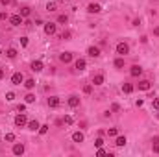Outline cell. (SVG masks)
Returning <instances> with one entry per match:
<instances>
[{"label": "cell", "instance_id": "cell-4", "mask_svg": "<svg viewBox=\"0 0 159 157\" xmlns=\"http://www.w3.org/2000/svg\"><path fill=\"white\" fill-rule=\"evenodd\" d=\"M24 124H26V115H24V113H21V115H17V116H15V126L22 128Z\"/></svg>", "mask_w": 159, "mask_h": 157}, {"label": "cell", "instance_id": "cell-40", "mask_svg": "<svg viewBox=\"0 0 159 157\" xmlns=\"http://www.w3.org/2000/svg\"><path fill=\"white\" fill-rule=\"evenodd\" d=\"M111 109H113V111H118L120 107H118V104H113V105H111Z\"/></svg>", "mask_w": 159, "mask_h": 157}, {"label": "cell", "instance_id": "cell-38", "mask_svg": "<svg viewBox=\"0 0 159 157\" xmlns=\"http://www.w3.org/2000/svg\"><path fill=\"white\" fill-rule=\"evenodd\" d=\"M154 152L159 154V142H154Z\"/></svg>", "mask_w": 159, "mask_h": 157}, {"label": "cell", "instance_id": "cell-44", "mask_svg": "<svg viewBox=\"0 0 159 157\" xmlns=\"http://www.w3.org/2000/svg\"><path fill=\"white\" fill-rule=\"evenodd\" d=\"M0 56H2V50H0Z\"/></svg>", "mask_w": 159, "mask_h": 157}, {"label": "cell", "instance_id": "cell-39", "mask_svg": "<svg viewBox=\"0 0 159 157\" xmlns=\"http://www.w3.org/2000/svg\"><path fill=\"white\" fill-rule=\"evenodd\" d=\"M154 109H159V98L154 100Z\"/></svg>", "mask_w": 159, "mask_h": 157}, {"label": "cell", "instance_id": "cell-26", "mask_svg": "<svg viewBox=\"0 0 159 157\" xmlns=\"http://www.w3.org/2000/svg\"><path fill=\"white\" fill-rule=\"evenodd\" d=\"M67 15H59V17H57V22H59V24H67Z\"/></svg>", "mask_w": 159, "mask_h": 157}, {"label": "cell", "instance_id": "cell-36", "mask_svg": "<svg viewBox=\"0 0 159 157\" xmlns=\"http://www.w3.org/2000/svg\"><path fill=\"white\" fill-rule=\"evenodd\" d=\"M21 45H22V46H28V39H26V37H21Z\"/></svg>", "mask_w": 159, "mask_h": 157}, {"label": "cell", "instance_id": "cell-29", "mask_svg": "<svg viewBox=\"0 0 159 157\" xmlns=\"http://www.w3.org/2000/svg\"><path fill=\"white\" fill-rule=\"evenodd\" d=\"M117 128H111V129H107V135H109V137H117Z\"/></svg>", "mask_w": 159, "mask_h": 157}, {"label": "cell", "instance_id": "cell-14", "mask_svg": "<svg viewBox=\"0 0 159 157\" xmlns=\"http://www.w3.org/2000/svg\"><path fill=\"white\" fill-rule=\"evenodd\" d=\"M69 105H71V107H78L80 105V98L78 96H71L69 98Z\"/></svg>", "mask_w": 159, "mask_h": 157}, {"label": "cell", "instance_id": "cell-20", "mask_svg": "<svg viewBox=\"0 0 159 157\" xmlns=\"http://www.w3.org/2000/svg\"><path fill=\"white\" fill-rule=\"evenodd\" d=\"M115 144H117L118 148H122L124 144H126V137H117V140H115Z\"/></svg>", "mask_w": 159, "mask_h": 157}, {"label": "cell", "instance_id": "cell-10", "mask_svg": "<svg viewBox=\"0 0 159 157\" xmlns=\"http://www.w3.org/2000/svg\"><path fill=\"white\" fill-rule=\"evenodd\" d=\"M150 87H152V83H150L148 80H142V81H139V89H141V91H148Z\"/></svg>", "mask_w": 159, "mask_h": 157}, {"label": "cell", "instance_id": "cell-41", "mask_svg": "<svg viewBox=\"0 0 159 157\" xmlns=\"http://www.w3.org/2000/svg\"><path fill=\"white\" fill-rule=\"evenodd\" d=\"M9 2H11V0H0V4H2V6H7Z\"/></svg>", "mask_w": 159, "mask_h": 157}, {"label": "cell", "instance_id": "cell-22", "mask_svg": "<svg viewBox=\"0 0 159 157\" xmlns=\"http://www.w3.org/2000/svg\"><path fill=\"white\" fill-rule=\"evenodd\" d=\"M24 100H26V104H33V102H35V96L30 92V94H26V96H24Z\"/></svg>", "mask_w": 159, "mask_h": 157}, {"label": "cell", "instance_id": "cell-24", "mask_svg": "<svg viewBox=\"0 0 159 157\" xmlns=\"http://www.w3.org/2000/svg\"><path fill=\"white\" fill-rule=\"evenodd\" d=\"M115 67H117V69H122V67H124V59H122V57H117V59H115Z\"/></svg>", "mask_w": 159, "mask_h": 157}, {"label": "cell", "instance_id": "cell-17", "mask_svg": "<svg viewBox=\"0 0 159 157\" xmlns=\"http://www.w3.org/2000/svg\"><path fill=\"white\" fill-rule=\"evenodd\" d=\"M72 140H74V142H83V133H81V131H76L74 135H72Z\"/></svg>", "mask_w": 159, "mask_h": 157}, {"label": "cell", "instance_id": "cell-30", "mask_svg": "<svg viewBox=\"0 0 159 157\" xmlns=\"http://www.w3.org/2000/svg\"><path fill=\"white\" fill-rule=\"evenodd\" d=\"M6 140H7V142H13V140H15V135H13V133H6Z\"/></svg>", "mask_w": 159, "mask_h": 157}, {"label": "cell", "instance_id": "cell-5", "mask_svg": "<svg viewBox=\"0 0 159 157\" xmlns=\"http://www.w3.org/2000/svg\"><path fill=\"white\" fill-rule=\"evenodd\" d=\"M130 74H131L133 78H139V76L142 74V69H141L139 65H133V67H131V70H130Z\"/></svg>", "mask_w": 159, "mask_h": 157}, {"label": "cell", "instance_id": "cell-35", "mask_svg": "<svg viewBox=\"0 0 159 157\" xmlns=\"http://www.w3.org/2000/svg\"><path fill=\"white\" fill-rule=\"evenodd\" d=\"M65 124H69V126L72 124V116H71V115H67V116H65Z\"/></svg>", "mask_w": 159, "mask_h": 157}, {"label": "cell", "instance_id": "cell-18", "mask_svg": "<svg viewBox=\"0 0 159 157\" xmlns=\"http://www.w3.org/2000/svg\"><path fill=\"white\" fill-rule=\"evenodd\" d=\"M122 91L126 92V94L133 92V85H131V83H124V85H122Z\"/></svg>", "mask_w": 159, "mask_h": 157}, {"label": "cell", "instance_id": "cell-1", "mask_svg": "<svg viewBox=\"0 0 159 157\" xmlns=\"http://www.w3.org/2000/svg\"><path fill=\"white\" fill-rule=\"evenodd\" d=\"M128 52H130V46H128L126 43H118L117 45V54L118 56H126Z\"/></svg>", "mask_w": 159, "mask_h": 157}, {"label": "cell", "instance_id": "cell-9", "mask_svg": "<svg viewBox=\"0 0 159 157\" xmlns=\"http://www.w3.org/2000/svg\"><path fill=\"white\" fill-rule=\"evenodd\" d=\"M87 54H89L91 57H98V56H100V48H98V46H89Z\"/></svg>", "mask_w": 159, "mask_h": 157}, {"label": "cell", "instance_id": "cell-32", "mask_svg": "<svg viewBox=\"0 0 159 157\" xmlns=\"http://www.w3.org/2000/svg\"><path fill=\"white\" fill-rule=\"evenodd\" d=\"M91 91H92L91 85H85V87H83V92H85V94H91Z\"/></svg>", "mask_w": 159, "mask_h": 157}, {"label": "cell", "instance_id": "cell-25", "mask_svg": "<svg viewBox=\"0 0 159 157\" xmlns=\"http://www.w3.org/2000/svg\"><path fill=\"white\" fill-rule=\"evenodd\" d=\"M19 15H22V17H28V15H30V7L24 6V7L21 9V13H19Z\"/></svg>", "mask_w": 159, "mask_h": 157}, {"label": "cell", "instance_id": "cell-43", "mask_svg": "<svg viewBox=\"0 0 159 157\" xmlns=\"http://www.w3.org/2000/svg\"><path fill=\"white\" fill-rule=\"evenodd\" d=\"M154 33H156V35H159V28H156V30H154Z\"/></svg>", "mask_w": 159, "mask_h": 157}, {"label": "cell", "instance_id": "cell-12", "mask_svg": "<svg viewBox=\"0 0 159 157\" xmlns=\"http://www.w3.org/2000/svg\"><path fill=\"white\" fill-rule=\"evenodd\" d=\"M59 105V98L57 96H50L48 98V107H57Z\"/></svg>", "mask_w": 159, "mask_h": 157}, {"label": "cell", "instance_id": "cell-13", "mask_svg": "<svg viewBox=\"0 0 159 157\" xmlns=\"http://www.w3.org/2000/svg\"><path fill=\"white\" fill-rule=\"evenodd\" d=\"M32 70L33 72H41L43 70V61H33L32 63Z\"/></svg>", "mask_w": 159, "mask_h": 157}, {"label": "cell", "instance_id": "cell-33", "mask_svg": "<svg viewBox=\"0 0 159 157\" xmlns=\"http://www.w3.org/2000/svg\"><path fill=\"white\" fill-rule=\"evenodd\" d=\"M6 100H9V102L15 100V92H7V94H6Z\"/></svg>", "mask_w": 159, "mask_h": 157}, {"label": "cell", "instance_id": "cell-21", "mask_svg": "<svg viewBox=\"0 0 159 157\" xmlns=\"http://www.w3.org/2000/svg\"><path fill=\"white\" fill-rule=\"evenodd\" d=\"M28 128L32 129V131H35V129H39V122H37V120H32V122H28Z\"/></svg>", "mask_w": 159, "mask_h": 157}, {"label": "cell", "instance_id": "cell-34", "mask_svg": "<svg viewBox=\"0 0 159 157\" xmlns=\"http://www.w3.org/2000/svg\"><path fill=\"white\" fill-rule=\"evenodd\" d=\"M61 39H71V31H63V33H61Z\"/></svg>", "mask_w": 159, "mask_h": 157}, {"label": "cell", "instance_id": "cell-27", "mask_svg": "<svg viewBox=\"0 0 159 157\" xmlns=\"http://www.w3.org/2000/svg\"><path fill=\"white\" fill-rule=\"evenodd\" d=\"M26 89H33V87H35V81H33V80H26Z\"/></svg>", "mask_w": 159, "mask_h": 157}, {"label": "cell", "instance_id": "cell-19", "mask_svg": "<svg viewBox=\"0 0 159 157\" xmlns=\"http://www.w3.org/2000/svg\"><path fill=\"white\" fill-rule=\"evenodd\" d=\"M6 56L9 57V59H15V57H17V50H15V48H9V50L6 52Z\"/></svg>", "mask_w": 159, "mask_h": 157}, {"label": "cell", "instance_id": "cell-2", "mask_svg": "<svg viewBox=\"0 0 159 157\" xmlns=\"http://www.w3.org/2000/svg\"><path fill=\"white\" fill-rule=\"evenodd\" d=\"M22 80H24V76H22L21 72H15L13 76H11V83H13V85H21Z\"/></svg>", "mask_w": 159, "mask_h": 157}, {"label": "cell", "instance_id": "cell-7", "mask_svg": "<svg viewBox=\"0 0 159 157\" xmlns=\"http://www.w3.org/2000/svg\"><path fill=\"white\" fill-rule=\"evenodd\" d=\"M87 11H89V13H100V11H102V7H100V4H89V6H87Z\"/></svg>", "mask_w": 159, "mask_h": 157}, {"label": "cell", "instance_id": "cell-8", "mask_svg": "<svg viewBox=\"0 0 159 157\" xmlns=\"http://www.w3.org/2000/svg\"><path fill=\"white\" fill-rule=\"evenodd\" d=\"M59 61H61V63H71V61H72V54H71V52H63V54L59 56Z\"/></svg>", "mask_w": 159, "mask_h": 157}, {"label": "cell", "instance_id": "cell-23", "mask_svg": "<svg viewBox=\"0 0 159 157\" xmlns=\"http://www.w3.org/2000/svg\"><path fill=\"white\" fill-rule=\"evenodd\" d=\"M46 9H48V11H56L57 9V4L56 2H48V4H46Z\"/></svg>", "mask_w": 159, "mask_h": 157}, {"label": "cell", "instance_id": "cell-11", "mask_svg": "<svg viewBox=\"0 0 159 157\" xmlns=\"http://www.w3.org/2000/svg\"><path fill=\"white\" fill-rule=\"evenodd\" d=\"M13 154L15 155H22L24 154V144H15L13 146Z\"/></svg>", "mask_w": 159, "mask_h": 157}, {"label": "cell", "instance_id": "cell-37", "mask_svg": "<svg viewBox=\"0 0 159 157\" xmlns=\"http://www.w3.org/2000/svg\"><path fill=\"white\" fill-rule=\"evenodd\" d=\"M96 155H100V157H102V155H107V154H106V152L102 150V148H98V152H96Z\"/></svg>", "mask_w": 159, "mask_h": 157}, {"label": "cell", "instance_id": "cell-6", "mask_svg": "<svg viewBox=\"0 0 159 157\" xmlns=\"http://www.w3.org/2000/svg\"><path fill=\"white\" fill-rule=\"evenodd\" d=\"M9 22L13 26H21L22 24V15H13V17H9Z\"/></svg>", "mask_w": 159, "mask_h": 157}, {"label": "cell", "instance_id": "cell-31", "mask_svg": "<svg viewBox=\"0 0 159 157\" xmlns=\"http://www.w3.org/2000/svg\"><path fill=\"white\" fill-rule=\"evenodd\" d=\"M46 131H48V126H46V124L45 126H39V133H41V135H45Z\"/></svg>", "mask_w": 159, "mask_h": 157}, {"label": "cell", "instance_id": "cell-28", "mask_svg": "<svg viewBox=\"0 0 159 157\" xmlns=\"http://www.w3.org/2000/svg\"><path fill=\"white\" fill-rule=\"evenodd\" d=\"M94 146H96V148H102V146H104V139H102V137H98V139L94 140Z\"/></svg>", "mask_w": 159, "mask_h": 157}, {"label": "cell", "instance_id": "cell-15", "mask_svg": "<svg viewBox=\"0 0 159 157\" xmlns=\"http://www.w3.org/2000/svg\"><path fill=\"white\" fill-rule=\"evenodd\" d=\"M74 67H76V70H85L87 63H85V59H78V61L74 63Z\"/></svg>", "mask_w": 159, "mask_h": 157}, {"label": "cell", "instance_id": "cell-16", "mask_svg": "<svg viewBox=\"0 0 159 157\" xmlns=\"http://www.w3.org/2000/svg\"><path fill=\"white\" fill-rule=\"evenodd\" d=\"M104 83V76L102 74H96L94 78H92V85H102Z\"/></svg>", "mask_w": 159, "mask_h": 157}, {"label": "cell", "instance_id": "cell-42", "mask_svg": "<svg viewBox=\"0 0 159 157\" xmlns=\"http://www.w3.org/2000/svg\"><path fill=\"white\" fill-rule=\"evenodd\" d=\"M2 78H4V70L0 69V80H2Z\"/></svg>", "mask_w": 159, "mask_h": 157}, {"label": "cell", "instance_id": "cell-3", "mask_svg": "<svg viewBox=\"0 0 159 157\" xmlns=\"http://www.w3.org/2000/svg\"><path fill=\"white\" fill-rule=\"evenodd\" d=\"M45 33L46 35H54L56 33V24H54V22H46L45 24Z\"/></svg>", "mask_w": 159, "mask_h": 157}]
</instances>
